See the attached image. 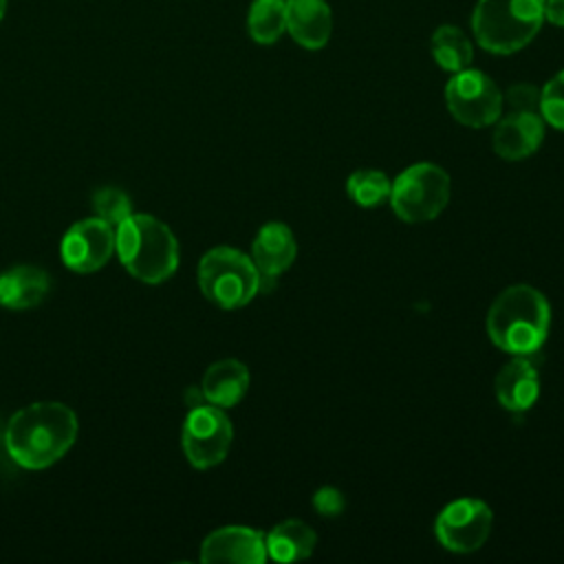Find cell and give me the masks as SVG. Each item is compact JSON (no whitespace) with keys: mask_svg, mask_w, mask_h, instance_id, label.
Here are the masks:
<instances>
[{"mask_svg":"<svg viewBox=\"0 0 564 564\" xmlns=\"http://www.w3.org/2000/svg\"><path fill=\"white\" fill-rule=\"evenodd\" d=\"M77 416L57 401L31 403L18 410L4 430V447L24 469H44L57 463L75 443Z\"/></svg>","mask_w":564,"mask_h":564,"instance_id":"obj_1","label":"cell"},{"mask_svg":"<svg viewBox=\"0 0 564 564\" xmlns=\"http://www.w3.org/2000/svg\"><path fill=\"white\" fill-rule=\"evenodd\" d=\"M549 302L529 284L505 289L487 313V333L491 341L511 355L538 352L549 335Z\"/></svg>","mask_w":564,"mask_h":564,"instance_id":"obj_2","label":"cell"},{"mask_svg":"<svg viewBox=\"0 0 564 564\" xmlns=\"http://www.w3.org/2000/svg\"><path fill=\"white\" fill-rule=\"evenodd\" d=\"M121 264L145 284L165 282L178 267V242L170 227L150 214H130L115 227Z\"/></svg>","mask_w":564,"mask_h":564,"instance_id":"obj_3","label":"cell"},{"mask_svg":"<svg viewBox=\"0 0 564 564\" xmlns=\"http://www.w3.org/2000/svg\"><path fill=\"white\" fill-rule=\"evenodd\" d=\"M542 20L544 0H478L471 31L485 51L511 55L538 35Z\"/></svg>","mask_w":564,"mask_h":564,"instance_id":"obj_4","label":"cell"},{"mask_svg":"<svg viewBox=\"0 0 564 564\" xmlns=\"http://www.w3.org/2000/svg\"><path fill=\"white\" fill-rule=\"evenodd\" d=\"M198 284L209 302L220 308H238L260 291V273L249 256L234 247L209 249L198 264Z\"/></svg>","mask_w":564,"mask_h":564,"instance_id":"obj_5","label":"cell"},{"mask_svg":"<svg viewBox=\"0 0 564 564\" xmlns=\"http://www.w3.org/2000/svg\"><path fill=\"white\" fill-rule=\"evenodd\" d=\"M449 176L434 163H416L403 170L390 187L394 214L405 223L436 218L449 203Z\"/></svg>","mask_w":564,"mask_h":564,"instance_id":"obj_6","label":"cell"},{"mask_svg":"<svg viewBox=\"0 0 564 564\" xmlns=\"http://www.w3.org/2000/svg\"><path fill=\"white\" fill-rule=\"evenodd\" d=\"M445 104L449 115L469 128L491 126L502 112V95L498 86L491 77L474 68L454 73L445 86Z\"/></svg>","mask_w":564,"mask_h":564,"instance_id":"obj_7","label":"cell"},{"mask_svg":"<svg viewBox=\"0 0 564 564\" xmlns=\"http://www.w3.org/2000/svg\"><path fill=\"white\" fill-rule=\"evenodd\" d=\"M234 438V427L218 405H196L189 408V414L183 423V452L189 465L198 469L214 467L225 460Z\"/></svg>","mask_w":564,"mask_h":564,"instance_id":"obj_8","label":"cell"},{"mask_svg":"<svg viewBox=\"0 0 564 564\" xmlns=\"http://www.w3.org/2000/svg\"><path fill=\"white\" fill-rule=\"evenodd\" d=\"M491 509L478 498H458L436 516L434 533L454 553L478 551L491 531Z\"/></svg>","mask_w":564,"mask_h":564,"instance_id":"obj_9","label":"cell"},{"mask_svg":"<svg viewBox=\"0 0 564 564\" xmlns=\"http://www.w3.org/2000/svg\"><path fill=\"white\" fill-rule=\"evenodd\" d=\"M115 251V227L99 216L84 218L68 227L62 238V260L70 271L90 273L101 269Z\"/></svg>","mask_w":564,"mask_h":564,"instance_id":"obj_10","label":"cell"},{"mask_svg":"<svg viewBox=\"0 0 564 564\" xmlns=\"http://www.w3.org/2000/svg\"><path fill=\"white\" fill-rule=\"evenodd\" d=\"M295 238L284 223H267L251 245V260L260 273V291H271L282 271L295 260Z\"/></svg>","mask_w":564,"mask_h":564,"instance_id":"obj_11","label":"cell"},{"mask_svg":"<svg viewBox=\"0 0 564 564\" xmlns=\"http://www.w3.org/2000/svg\"><path fill=\"white\" fill-rule=\"evenodd\" d=\"M200 560L262 564L267 560L264 533L249 527H223L209 533L200 546Z\"/></svg>","mask_w":564,"mask_h":564,"instance_id":"obj_12","label":"cell"},{"mask_svg":"<svg viewBox=\"0 0 564 564\" xmlns=\"http://www.w3.org/2000/svg\"><path fill=\"white\" fill-rule=\"evenodd\" d=\"M544 139V119L540 112L511 110L494 130V150L507 161H520L533 154Z\"/></svg>","mask_w":564,"mask_h":564,"instance_id":"obj_13","label":"cell"},{"mask_svg":"<svg viewBox=\"0 0 564 564\" xmlns=\"http://www.w3.org/2000/svg\"><path fill=\"white\" fill-rule=\"evenodd\" d=\"M286 31L308 51L326 46L333 31V15L326 0H284Z\"/></svg>","mask_w":564,"mask_h":564,"instance_id":"obj_14","label":"cell"},{"mask_svg":"<svg viewBox=\"0 0 564 564\" xmlns=\"http://www.w3.org/2000/svg\"><path fill=\"white\" fill-rule=\"evenodd\" d=\"M540 394V377L527 355H516L496 377L498 403L511 412L529 410Z\"/></svg>","mask_w":564,"mask_h":564,"instance_id":"obj_15","label":"cell"},{"mask_svg":"<svg viewBox=\"0 0 564 564\" xmlns=\"http://www.w3.org/2000/svg\"><path fill=\"white\" fill-rule=\"evenodd\" d=\"M48 273L33 264H15L0 273V304L13 311L31 308L48 293Z\"/></svg>","mask_w":564,"mask_h":564,"instance_id":"obj_16","label":"cell"},{"mask_svg":"<svg viewBox=\"0 0 564 564\" xmlns=\"http://www.w3.org/2000/svg\"><path fill=\"white\" fill-rule=\"evenodd\" d=\"M249 388V370L238 359H220L212 364L203 377V397L218 408L236 405Z\"/></svg>","mask_w":564,"mask_h":564,"instance_id":"obj_17","label":"cell"},{"mask_svg":"<svg viewBox=\"0 0 564 564\" xmlns=\"http://www.w3.org/2000/svg\"><path fill=\"white\" fill-rule=\"evenodd\" d=\"M317 542L315 531L302 520H284L275 524L267 535V557L275 562H297L313 553Z\"/></svg>","mask_w":564,"mask_h":564,"instance_id":"obj_18","label":"cell"},{"mask_svg":"<svg viewBox=\"0 0 564 564\" xmlns=\"http://www.w3.org/2000/svg\"><path fill=\"white\" fill-rule=\"evenodd\" d=\"M432 55L443 70L458 73L469 68L474 48L465 31L454 24H443L432 35Z\"/></svg>","mask_w":564,"mask_h":564,"instance_id":"obj_19","label":"cell"},{"mask_svg":"<svg viewBox=\"0 0 564 564\" xmlns=\"http://www.w3.org/2000/svg\"><path fill=\"white\" fill-rule=\"evenodd\" d=\"M249 35L258 44H273L286 31L284 0H253L247 18Z\"/></svg>","mask_w":564,"mask_h":564,"instance_id":"obj_20","label":"cell"},{"mask_svg":"<svg viewBox=\"0 0 564 564\" xmlns=\"http://www.w3.org/2000/svg\"><path fill=\"white\" fill-rule=\"evenodd\" d=\"M390 181L379 170H359L348 178V194L361 207H375L390 196Z\"/></svg>","mask_w":564,"mask_h":564,"instance_id":"obj_21","label":"cell"},{"mask_svg":"<svg viewBox=\"0 0 564 564\" xmlns=\"http://www.w3.org/2000/svg\"><path fill=\"white\" fill-rule=\"evenodd\" d=\"M93 209L110 227H117L132 214V203L123 189L108 185V187H99L93 194Z\"/></svg>","mask_w":564,"mask_h":564,"instance_id":"obj_22","label":"cell"},{"mask_svg":"<svg viewBox=\"0 0 564 564\" xmlns=\"http://www.w3.org/2000/svg\"><path fill=\"white\" fill-rule=\"evenodd\" d=\"M540 117L549 126L564 130V70L551 77L540 90Z\"/></svg>","mask_w":564,"mask_h":564,"instance_id":"obj_23","label":"cell"},{"mask_svg":"<svg viewBox=\"0 0 564 564\" xmlns=\"http://www.w3.org/2000/svg\"><path fill=\"white\" fill-rule=\"evenodd\" d=\"M511 110L540 112V88L533 84H513L505 95Z\"/></svg>","mask_w":564,"mask_h":564,"instance_id":"obj_24","label":"cell"},{"mask_svg":"<svg viewBox=\"0 0 564 564\" xmlns=\"http://www.w3.org/2000/svg\"><path fill=\"white\" fill-rule=\"evenodd\" d=\"M313 507L317 509L319 516H339L346 507V500H344V494L335 487H322L315 491L313 496Z\"/></svg>","mask_w":564,"mask_h":564,"instance_id":"obj_25","label":"cell"},{"mask_svg":"<svg viewBox=\"0 0 564 564\" xmlns=\"http://www.w3.org/2000/svg\"><path fill=\"white\" fill-rule=\"evenodd\" d=\"M544 18L555 26H564V0H544Z\"/></svg>","mask_w":564,"mask_h":564,"instance_id":"obj_26","label":"cell"},{"mask_svg":"<svg viewBox=\"0 0 564 564\" xmlns=\"http://www.w3.org/2000/svg\"><path fill=\"white\" fill-rule=\"evenodd\" d=\"M4 9H7V0H0V20L4 15Z\"/></svg>","mask_w":564,"mask_h":564,"instance_id":"obj_27","label":"cell"}]
</instances>
